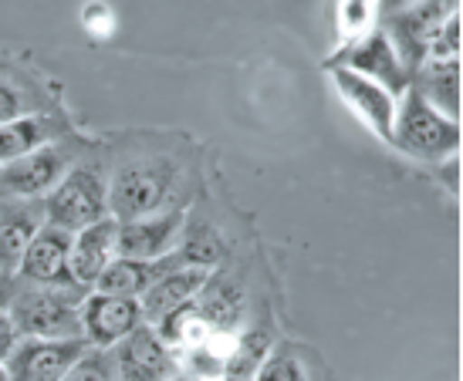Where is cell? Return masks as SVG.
Instances as JSON below:
<instances>
[{
  "label": "cell",
  "mask_w": 463,
  "mask_h": 381,
  "mask_svg": "<svg viewBox=\"0 0 463 381\" xmlns=\"http://www.w3.org/2000/svg\"><path fill=\"white\" fill-rule=\"evenodd\" d=\"M176 186H180V165L169 159L122 165L109 182V217L122 223V219H139L173 209Z\"/></svg>",
  "instance_id": "6da1fadb"
},
{
  "label": "cell",
  "mask_w": 463,
  "mask_h": 381,
  "mask_svg": "<svg viewBox=\"0 0 463 381\" xmlns=\"http://www.w3.org/2000/svg\"><path fill=\"white\" fill-rule=\"evenodd\" d=\"M85 291L89 287H38L21 280L7 318L21 338H81L78 307Z\"/></svg>",
  "instance_id": "7a4b0ae2"
},
{
  "label": "cell",
  "mask_w": 463,
  "mask_h": 381,
  "mask_svg": "<svg viewBox=\"0 0 463 381\" xmlns=\"http://www.w3.org/2000/svg\"><path fill=\"white\" fill-rule=\"evenodd\" d=\"M41 203H44V223L78 233L95 219L109 217V179L99 165H71L58 179V186L48 196H41Z\"/></svg>",
  "instance_id": "3957f363"
},
{
  "label": "cell",
  "mask_w": 463,
  "mask_h": 381,
  "mask_svg": "<svg viewBox=\"0 0 463 381\" xmlns=\"http://www.w3.org/2000/svg\"><path fill=\"white\" fill-rule=\"evenodd\" d=\"M392 145L406 149L416 159L439 163L460 149V125L437 112L416 88L396 105V122H392Z\"/></svg>",
  "instance_id": "277c9868"
},
{
  "label": "cell",
  "mask_w": 463,
  "mask_h": 381,
  "mask_svg": "<svg viewBox=\"0 0 463 381\" xmlns=\"http://www.w3.org/2000/svg\"><path fill=\"white\" fill-rule=\"evenodd\" d=\"M116 381H173L180 378V358L169 348L153 324L142 321L122 341L109 348Z\"/></svg>",
  "instance_id": "5b68a950"
},
{
  "label": "cell",
  "mask_w": 463,
  "mask_h": 381,
  "mask_svg": "<svg viewBox=\"0 0 463 381\" xmlns=\"http://www.w3.org/2000/svg\"><path fill=\"white\" fill-rule=\"evenodd\" d=\"M85 351V338H17L4 368L11 381H58Z\"/></svg>",
  "instance_id": "8992f818"
},
{
  "label": "cell",
  "mask_w": 463,
  "mask_h": 381,
  "mask_svg": "<svg viewBox=\"0 0 463 381\" xmlns=\"http://www.w3.org/2000/svg\"><path fill=\"white\" fill-rule=\"evenodd\" d=\"M71 169V153L58 142H48L34 153L0 165V192L7 200H41L58 186Z\"/></svg>",
  "instance_id": "52a82bcc"
},
{
  "label": "cell",
  "mask_w": 463,
  "mask_h": 381,
  "mask_svg": "<svg viewBox=\"0 0 463 381\" xmlns=\"http://www.w3.org/2000/svg\"><path fill=\"white\" fill-rule=\"evenodd\" d=\"M14 274L38 287H78L71 277V233L44 223L24 246Z\"/></svg>",
  "instance_id": "ba28073f"
},
{
  "label": "cell",
  "mask_w": 463,
  "mask_h": 381,
  "mask_svg": "<svg viewBox=\"0 0 463 381\" xmlns=\"http://www.w3.org/2000/svg\"><path fill=\"white\" fill-rule=\"evenodd\" d=\"M78 324H81V338L89 341V348H112L132 328L142 324L139 297H118V293L102 291L85 293L78 307Z\"/></svg>",
  "instance_id": "9c48e42d"
},
{
  "label": "cell",
  "mask_w": 463,
  "mask_h": 381,
  "mask_svg": "<svg viewBox=\"0 0 463 381\" xmlns=\"http://www.w3.org/2000/svg\"><path fill=\"white\" fill-rule=\"evenodd\" d=\"M183 229H186V209L183 206H173V209H163L153 217L122 219L116 229V256H136V260L166 256L176 250Z\"/></svg>",
  "instance_id": "30bf717a"
},
{
  "label": "cell",
  "mask_w": 463,
  "mask_h": 381,
  "mask_svg": "<svg viewBox=\"0 0 463 381\" xmlns=\"http://www.w3.org/2000/svg\"><path fill=\"white\" fill-rule=\"evenodd\" d=\"M335 88L345 98L355 115L373 128L379 139L392 142V122H396V95H389L383 85H375L373 78L359 75L352 68H335Z\"/></svg>",
  "instance_id": "8fae6325"
},
{
  "label": "cell",
  "mask_w": 463,
  "mask_h": 381,
  "mask_svg": "<svg viewBox=\"0 0 463 381\" xmlns=\"http://www.w3.org/2000/svg\"><path fill=\"white\" fill-rule=\"evenodd\" d=\"M210 280V270L203 267H176L166 270L163 277H156L146 291L139 293V311L146 324H156L159 318H166L169 311L183 307L186 301H194L196 293L203 291V283Z\"/></svg>",
  "instance_id": "7c38bea8"
},
{
  "label": "cell",
  "mask_w": 463,
  "mask_h": 381,
  "mask_svg": "<svg viewBox=\"0 0 463 381\" xmlns=\"http://www.w3.org/2000/svg\"><path fill=\"white\" fill-rule=\"evenodd\" d=\"M183 267L180 254L173 250L166 256H156V260H136V256H112L105 270L99 274V280L91 283V291L102 293H118V297H139L156 277H163L166 270Z\"/></svg>",
  "instance_id": "4fadbf2b"
},
{
  "label": "cell",
  "mask_w": 463,
  "mask_h": 381,
  "mask_svg": "<svg viewBox=\"0 0 463 381\" xmlns=\"http://www.w3.org/2000/svg\"><path fill=\"white\" fill-rule=\"evenodd\" d=\"M116 217H102L91 227L71 233V277L78 287H91L105 264L116 256Z\"/></svg>",
  "instance_id": "5bb4252c"
},
{
  "label": "cell",
  "mask_w": 463,
  "mask_h": 381,
  "mask_svg": "<svg viewBox=\"0 0 463 381\" xmlns=\"http://www.w3.org/2000/svg\"><path fill=\"white\" fill-rule=\"evenodd\" d=\"M44 227L41 200H0V270H17L31 237Z\"/></svg>",
  "instance_id": "9a60e30c"
},
{
  "label": "cell",
  "mask_w": 463,
  "mask_h": 381,
  "mask_svg": "<svg viewBox=\"0 0 463 381\" xmlns=\"http://www.w3.org/2000/svg\"><path fill=\"white\" fill-rule=\"evenodd\" d=\"M342 68H352L359 75L373 78L375 85H383L389 95H399V91L410 88V71L402 68L396 48L386 34H373L369 41H362L359 48H352L348 58L342 61Z\"/></svg>",
  "instance_id": "2e32d148"
},
{
  "label": "cell",
  "mask_w": 463,
  "mask_h": 381,
  "mask_svg": "<svg viewBox=\"0 0 463 381\" xmlns=\"http://www.w3.org/2000/svg\"><path fill=\"white\" fill-rule=\"evenodd\" d=\"M196 311H200V318L206 321V328L210 330H231L237 328L241 321H244V311H247V297H244V287L231 277H210L203 283V291L194 297Z\"/></svg>",
  "instance_id": "e0dca14e"
},
{
  "label": "cell",
  "mask_w": 463,
  "mask_h": 381,
  "mask_svg": "<svg viewBox=\"0 0 463 381\" xmlns=\"http://www.w3.org/2000/svg\"><path fill=\"white\" fill-rule=\"evenodd\" d=\"M416 91H420L437 112H443L447 118L457 122V118H460V68H457V58H453V61L423 64V68H420V78H416Z\"/></svg>",
  "instance_id": "ac0fdd59"
},
{
  "label": "cell",
  "mask_w": 463,
  "mask_h": 381,
  "mask_svg": "<svg viewBox=\"0 0 463 381\" xmlns=\"http://www.w3.org/2000/svg\"><path fill=\"white\" fill-rule=\"evenodd\" d=\"M54 135H58V128H54L52 118L21 115V118H14V122H4V125H0V165L14 163V159H21V155H27V153H34L41 145H48Z\"/></svg>",
  "instance_id": "d6986e66"
},
{
  "label": "cell",
  "mask_w": 463,
  "mask_h": 381,
  "mask_svg": "<svg viewBox=\"0 0 463 381\" xmlns=\"http://www.w3.org/2000/svg\"><path fill=\"white\" fill-rule=\"evenodd\" d=\"M176 254H180L183 267L213 270L223 260V240L206 223H196V227L183 229L180 243H176Z\"/></svg>",
  "instance_id": "ffe728a7"
},
{
  "label": "cell",
  "mask_w": 463,
  "mask_h": 381,
  "mask_svg": "<svg viewBox=\"0 0 463 381\" xmlns=\"http://www.w3.org/2000/svg\"><path fill=\"white\" fill-rule=\"evenodd\" d=\"M268 355V334L264 330H247L237 344H231L227 361H223V375L231 378H254V371L260 368V361Z\"/></svg>",
  "instance_id": "44dd1931"
},
{
  "label": "cell",
  "mask_w": 463,
  "mask_h": 381,
  "mask_svg": "<svg viewBox=\"0 0 463 381\" xmlns=\"http://www.w3.org/2000/svg\"><path fill=\"white\" fill-rule=\"evenodd\" d=\"M58 381H116L109 348H89Z\"/></svg>",
  "instance_id": "7402d4cb"
},
{
  "label": "cell",
  "mask_w": 463,
  "mask_h": 381,
  "mask_svg": "<svg viewBox=\"0 0 463 381\" xmlns=\"http://www.w3.org/2000/svg\"><path fill=\"white\" fill-rule=\"evenodd\" d=\"M250 381H308L305 368H301V361L291 355H274V358H264L260 361V368L254 371V378Z\"/></svg>",
  "instance_id": "603a6c76"
},
{
  "label": "cell",
  "mask_w": 463,
  "mask_h": 381,
  "mask_svg": "<svg viewBox=\"0 0 463 381\" xmlns=\"http://www.w3.org/2000/svg\"><path fill=\"white\" fill-rule=\"evenodd\" d=\"M21 115H27L24 98H21L11 85L0 81V125H4V122H14V118H21Z\"/></svg>",
  "instance_id": "cb8c5ba5"
},
{
  "label": "cell",
  "mask_w": 463,
  "mask_h": 381,
  "mask_svg": "<svg viewBox=\"0 0 463 381\" xmlns=\"http://www.w3.org/2000/svg\"><path fill=\"white\" fill-rule=\"evenodd\" d=\"M17 287H21L17 274H14V270H0V314H7V307H11Z\"/></svg>",
  "instance_id": "d4e9b609"
},
{
  "label": "cell",
  "mask_w": 463,
  "mask_h": 381,
  "mask_svg": "<svg viewBox=\"0 0 463 381\" xmlns=\"http://www.w3.org/2000/svg\"><path fill=\"white\" fill-rule=\"evenodd\" d=\"M410 4H420V0H386L389 11H402V7H410Z\"/></svg>",
  "instance_id": "484cf974"
},
{
  "label": "cell",
  "mask_w": 463,
  "mask_h": 381,
  "mask_svg": "<svg viewBox=\"0 0 463 381\" xmlns=\"http://www.w3.org/2000/svg\"><path fill=\"white\" fill-rule=\"evenodd\" d=\"M213 381H247V378H231V375H220V378H213Z\"/></svg>",
  "instance_id": "4316f807"
},
{
  "label": "cell",
  "mask_w": 463,
  "mask_h": 381,
  "mask_svg": "<svg viewBox=\"0 0 463 381\" xmlns=\"http://www.w3.org/2000/svg\"><path fill=\"white\" fill-rule=\"evenodd\" d=\"M0 381H11V375H7V368L0 365Z\"/></svg>",
  "instance_id": "83f0119b"
},
{
  "label": "cell",
  "mask_w": 463,
  "mask_h": 381,
  "mask_svg": "<svg viewBox=\"0 0 463 381\" xmlns=\"http://www.w3.org/2000/svg\"><path fill=\"white\" fill-rule=\"evenodd\" d=\"M173 381H196V378H190V375H186V378H173Z\"/></svg>",
  "instance_id": "f1b7e54d"
}]
</instances>
